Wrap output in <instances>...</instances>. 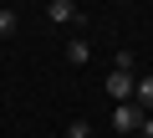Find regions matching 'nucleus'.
<instances>
[{"mask_svg": "<svg viewBox=\"0 0 153 138\" xmlns=\"http://www.w3.org/2000/svg\"><path fill=\"white\" fill-rule=\"evenodd\" d=\"M133 138H143V133H133Z\"/></svg>", "mask_w": 153, "mask_h": 138, "instance_id": "nucleus-10", "label": "nucleus"}, {"mask_svg": "<svg viewBox=\"0 0 153 138\" xmlns=\"http://www.w3.org/2000/svg\"><path fill=\"white\" fill-rule=\"evenodd\" d=\"M66 61H71V66H87V61H92V46H87V36L66 41Z\"/></svg>", "mask_w": 153, "mask_h": 138, "instance_id": "nucleus-4", "label": "nucleus"}, {"mask_svg": "<svg viewBox=\"0 0 153 138\" xmlns=\"http://www.w3.org/2000/svg\"><path fill=\"white\" fill-rule=\"evenodd\" d=\"M143 118H148V113H143L138 102H117V107H112V128H117V138H133V133L143 128Z\"/></svg>", "mask_w": 153, "mask_h": 138, "instance_id": "nucleus-1", "label": "nucleus"}, {"mask_svg": "<svg viewBox=\"0 0 153 138\" xmlns=\"http://www.w3.org/2000/svg\"><path fill=\"white\" fill-rule=\"evenodd\" d=\"M133 87H138V72H107V97L133 102Z\"/></svg>", "mask_w": 153, "mask_h": 138, "instance_id": "nucleus-2", "label": "nucleus"}, {"mask_svg": "<svg viewBox=\"0 0 153 138\" xmlns=\"http://www.w3.org/2000/svg\"><path fill=\"white\" fill-rule=\"evenodd\" d=\"M66 138H92V123H82V118H76V123L66 128Z\"/></svg>", "mask_w": 153, "mask_h": 138, "instance_id": "nucleus-8", "label": "nucleus"}, {"mask_svg": "<svg viewBox=\"0 0 153 138\" xmlns=\"http://www.w3.org/2000/svg\"><path fill=\"white\" fill-rule=\"evenodd\" d=\"M112 72H138V56H133V51H117V56H112Z\"/></svg>", "mask_w": 153, "mask_h": 138, "instance_id": "nucleus-6", "label": "nucleus"}, {"mask_svg": "<svg viewBox=\"0 0 153 138\" xmlns=\"http://www.w3.org/2000/svg\"><path fill=\"white\" fill-rule=\"evenodd\" d=\"M133 102H138V107H143V113H148V107H153V77H148V72H143V77H138V87H133Z\"/></svg>", "mask_w": 153, "mask_h": 138, "instance_id": "nucleus-5", "label": "nucleus"}, {"mask_svg": "<svg viewBox=\"0 0 153 138\" xmlns=\"http://www.w3.org/2000/svg\"><path fill=\"white\" fill-rule=\"evenodd\" d=\"M138 133H143V138H153V118H143V128H138Z\"/></svg>", "mask_w": 153, "mask_h": 138, "instance_id": "nucleus-9", "label": "nucleus"}, {"mask_svg": "<svg viewBox=\"0 0 153 138\" xmlns=\"http://www.w3.org/2000/svg\"><path fill=\"white\" fill-rule=\"evenodd\" d=\"M16 26H21V16H16V10H0V41H5Z\"/></svg>", "mask_w": 153, "mask_h": 138, "instance_id": "nucleus-7", "label": "nucleus"}, {"mask_svg": "<svg viewBox=\"0 0 153 138\" xmlns=\"http://www.w3.org/2000/svg\"><path fill=\"white\" fill-rule=\"evenodd\" d=\"M46 21H56V26H76V21H82V10H76V0H51V5H46Z\"/></svg>", "mask_w": 153, "mask_h": 138, "instance_id": "nucleus-3", "label": "nucleus"}]
</instances>
